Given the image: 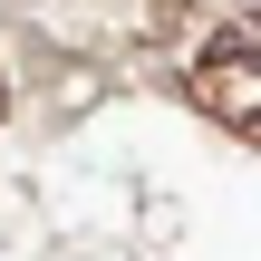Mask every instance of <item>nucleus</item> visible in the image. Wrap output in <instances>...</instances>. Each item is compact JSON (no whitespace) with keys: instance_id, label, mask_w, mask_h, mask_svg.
Instances as JSON below:
<instances>
[{"instance_id":"obj_1","label":"nucleus","mask_w":261,"mask_h":261,"mask_svg":"<svg viewBox=\"0 0 261 261\" xmlns=\"http://www.w3.org/2000/svg\"><path fill=\"white\" fill-rule=\"evenodd\" d=\"M194 97L223 116V126H261V48L252 39H213L194 58Z\"/></svg>"}]
</instances>
